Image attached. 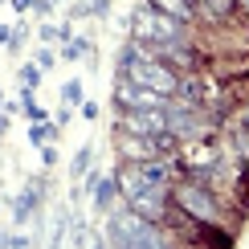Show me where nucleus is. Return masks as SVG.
I'll return each instance as SVG.
<instances>
[{
    "instance_id": "nucleus-1",
    "label": "nucleus",
    "mask_w": 249,
    "mask_h": 249,
    "mask_svg": "<svg viewBox=\"0 0 249 249\" xmlns=\"http://www.w3.org/2000/svg\"><path fill=\"white\" fill-rule=\"evenodd\" d=\"M119 78L135 82V86H147V90H160V94L176 98V86H180V70H172L168 61L151 57L143 45H135V41H127V45L119 49Z\"/></svg>"
},
{
    "instance_id": "nucleus-2",
    "label": "nucleus",
    "mask_w": 249,
    "mask_h": 249,
    "mask_svg": "<svg viewBox=\"0 0 249 249\" xmlns=\"http://www.w3.org/2000/svg\"><path fill=\"white\" fill-rule=\"evenodd\" d=\"M107 245H119V249H160L168 245V237H163V225L147 221V216H139L135 209H110L107 216Z\"/></svg>"
},
{
    "instance_id": "nucleus-3",
    "label": "nucleus",
    "mask_w": 249,
    "mask_h": 249,
    "mask_svg": "<svg viewBox=\"0 0 249 249\" xmlns=\"http://www.w3.org/2000/svg\"><path fill=\"white\" fill-rule=\"evenodd\" d=\"M131 41L135 45H172V41H192V37H188L184 20L151 8L147 0H139V8L131 13Z\"/></svg>"
},
{
    "instance_id": "nucleus-4",
    "label": "nucleus",
    "mask_w": 249,
    "mask_h": 249,
    "mask_svg": "<svg viewBox=\"0 0 249 249\" xmlns=\"http://www.w3.org/2000/svg\"><path fill=\"white\" fill-rule=\"evenodd\" d=\"M172 209H180L188 221H200V225H221V216H225L221 196H216L209 184L188 180V176H180V180L172 184Z\"/></svg>"
},
{
    "instance_id": "nucleus-5",
    "label": "nucleus",
    "mask_w": 249,
    "mask_h": 249,
    "mask_svg": "<svg viewBox=\"0 0 249 249\" xmlns=\"http://www.w3.org/2000/svg\"><path fill=\"white\" fill-rule=\"evenodd\" d=\"M168 102H172V98L160 94V90L135 86V82H127V78L115 82V110H163Z\"/></svg>"
},
{
    "instance_id": "nucleus-6",
    "label": "nucleus",
    "mask_w": 249,
    "mask_h": 249,
    "mask_svg": "<svg viewBox=\"0 0 249 249\" xmlns=\"http://www.w3.org/2000/svg\"><path fill=\"white\" fill-rule=\"evenodd\" d=\"M115 131H127V135H163V131H168V107H163V110H119Z\"/></svg>"
},
{
    "instance_id": "nucleus-7",
    "label": "nucleus",
    "mask_w": 249,
    "mask_h": 249,
    "mask_svg": "<svg viewBox=\"0 0 249 249\" xmlns=\"http://www.w3.org/2000/svg\"><path fill=\"white\" fill-rule=\"evenodd\" d=\"M45 192H49V184H45V180H29V188L20 192V196H17V204H13V221H17V225H25L29 216L37 213V204L45 200Z\"/></svg>"
},
{
    "instance_id": "nucleus-8",
    "label": "nucleus",
    "mask_w": 249,
    "mask_h": 249,
    "mask_svg": "<svg viewBox=\"0 0 249 249\" xmlns=\"http://www.w3.org/2000/svg\"><path fill=\"white\" fill-rule=\"evenodd\" d=\"M196 17L209 20V25H225V20L233 17V0H192Z\"/></svg>"
},
{
    "instance_id": "nucleus-9",
    "label": "nucleus",
    "mask_w": 249,
    "mask_h": 249,
    "mask_svg": "<svg viewBox=\"0 0 249 249\" xmlns=\"http://www.w3.org/2000/svg\"><path fill=\"white\" fill-rule=\"evenodd\" d=\"M115 200H119L115 176H98V184H94V209L98 213H110V209H115Z\"/></svg>"
},
{
    "instance_id": "nucleus-10",
    "label": "nucleus",
    "mask_w": 249,
    "mask_h": 249,
    "mask_svg": "<svg viewBox=\"0 0 249 249\" xmlns=\"http://www.w3.org/2000/svg\"><path fill=\"white\" fill-rule=\"evenodd\" d=\"M151 8H160V13H168L176 20H184V25H192L196 20V8H192V0H147Z\"/></svg>"
},
{
    "instance_id": "nucleus-11",
    "label": "nucleus",
    "mask_w": 249,
    "mask_h": 249,
    "mask_svg": "<svg viewBox=\"0 0 249 249\" xmlns=\"http://www.w3.org/2000/svg\"><path fill=\"white\" fill-rule=\"evenodd\" d=\"M57 131H61V127H57V123H49V119H45V123H33V131H29V143H33V147H45L49 139H57Z\"/></svg>"
},
{
    "instance_id": "nucleus-12",
    "label": "nucleus",
    "mask_w": 249,
    "mask_h": 249,
    "mask_svg": "<svg viewBox=\"0 0 249 249\" xmlns=\"http://www.w3.org/2000/svg\"><path fill=\"white\" fill-rule=\"evenodd\" d=\"M90 163H94V147H90V143H86V147H82V151L74 155V163H70V176H74V180H82Z\"/></svg>"
},
{
    "instance_id": "nucleus-13",
    "label": "nucleus",
    "mask_w": 249,
    "mask_h": 249,
    "mask_svg": "<svg viewBox=\"0 0 249 249\" xmlns=\"http://www.w3.org/2000/svg\"><path fill=\"white\" fill-rule=\"evenodd\" d=\"M61 57H66V61L90 57V41H86V37H70V41H66V49H61Z\"/></svg>"
},
{
    "instance_id": "nucleus-14",
    "label": "nucleus",
    "mask_w": 249,
    "mask_h": 249,
    "mask_svg": "<svg viewBox=\"0 0 249 249\" xmlns=\"http://www.w3.org/2000/svg\"><path fill=\"white\" fill-rule=\"evenodd\" d=\"M41 82V66L33 61V66H20V90H37Z\"/></svg>"
},
{
    "instance_id": "nucleus-15",
    "label": "nucleus",
    "mask_w": 249,
    "mask_h": 249,
    "mask_svg": "<svg viewBox=\"0 0 249 249\" xmlns=\"http://www.w3.org/2000/svg\"><path fill=\"white\" fill-rule=\"evenodd\" d=\"M61 98H66V107H78V102H82V82L78 78L66 82V86H61Z\"/></svg>"
},
{
    "instance_id": "nucleus-16",
    "label": "nucleus",
    "mask_w": 249,
    "mask_h": 249,
    "mask_svg": "<svg viewBox=\"0 0 249 249\" xmlns=\"http://www.w3.org/2000/svg\"><path fill=\"white\" fill-rule=\"evenodd\" d=\"M25 37H29V25L20 20V25H13V37H8V45H4V49H13V53H17V49L25 45Z\"/></svg>"
},
{
    "instance_id": "nucleus-17",
    "label": "nucleus",
    "mask_w": 249,
    "mask_h": 249,
    "mask_svg": "<svg viewBox=\"0 0 249 249\" xmlns=\"http://www.w3.org/2000/svg\"><path fill=\"white\" fill-rule=\"evenodd\" d=\"M90 4V17H107L110 13V0H86Z\"/></svg>"
},
{
    "instance_id": "nucleus-18",
    "label": "nucleus",
    "mask_w": 249,
    "mask_h": 249,
    "mask_svg": "<svg viewBox=\"0 0 249 249\" xmlns=\"http://www.w3.org/2000/svg\"><path fill=\"white\" fill-rule=\"evenodd\" d=\"M41 163H45V168H53V163H57V147H53V143L41 147Z\"/></svg>"
},
{
    "instance_id": "nucleus-19",
    "label": "nucleus",
    "mask_w": 249,
    "mask_h": 249,
    "mask_svg": "<svg viewBox=\"0 0 249 249\" xmlns=\"http://www.w3.org/2000/svg\"><path fill=\"white\" fill-rule=\"evenodd\" d=\"M53 61H57V57H53V49H41V53H37V66H41V70H49Z\"/></svg>"
},
{
    "instance_id": "nucleus-20",
    "label": "nucleus",
    "mask_w": 249,
    "mask_h": 249,
    "mask_svg": "<svg viewBox=\"0 0 249 249\" xmlns=\"http://www.w3.org/2000/svg\"><path fill=\"white\" fill-rule=\"evenodd\" d=\"M82 107V119H98V102H78Z\"/></svg>"
},
{
    "instance_id": "nucleus-21",
    "label": "nucleus",
    "mask_w": 249,
    "mask_h": 249,
    "mask_svg": "<svg viewBox=\"0 0 249 249\" xmlns=\"http://www.w3.org/2000/svg\"><path fill=\"white\" fill-rule=\"evenodd\" d=\"M0 245H13V249H17V245H29V237H13V233H4V237H0Z\"/></svg>"
},
{
    "instance_id": "nucleus-22",
    "label": "nucleus",
    "mask_w": 249,
    "mask_h": 249,
    "mask_svg": "<svg viewBox=\"0 0 249 249\" xmlns=\"http://www.w3.org/2000/svg\"><path fill=\"white\" fill-rule=\"evenodd\" d=\"M41 41H57V25H41Z\"/></svg>"
},
{
    "instance_id": "nucleus-23",
    "label": "nucleus",
    "mask_w": 249,
    "mask_h": 249,
    "mask_svg": "<svg viewBox=\"0 0 249 249\" xmlns=\"http://www.w3.org/2000/svg\"><path fill=\"white\" fill-rule=\"evenodd\" d=\"M37 4V0H13V8H17V13H25V8H33Z\"/></svg>"
},
{
    "instance_id": "nucleus-24",
    "label": "nucleus",
    "mask_w": 249,
    "mask_h": 249,
    "mask_svg": "<svg viewBox=\"0 0 249 249\" xmlns=\"http://www.w3.org/2000/svg\"><path fill=\"white\" fill-rule=\"evenodd\" d=\"M8 37H13V29H8V25H0V45H8Z\"/></svg>"
},
{
    "instance_id": "nucleus-25",
    "label": "nucleus",
    "mask_w": 249,
    "mask_h": 249,
    "mask_svg": "<svg viewBox=\"0 0 249 249\" xmlns=\"http://www.w3.org/2000/svg\"><path fill=\"white\" fill-rule=\"evenodd\" d=\"M53 4H57V0H53Z\"/></svg>"
}]
</instances>
